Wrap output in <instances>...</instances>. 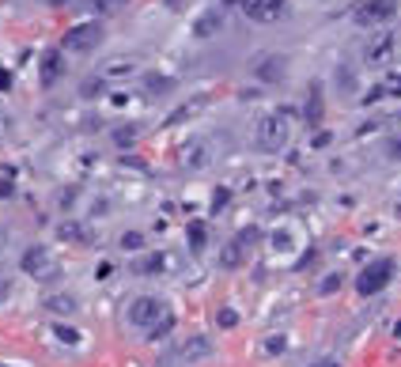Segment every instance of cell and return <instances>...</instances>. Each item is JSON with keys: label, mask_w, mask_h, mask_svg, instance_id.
<instances>
[{"label": "cell", "mask_w": 401, "mask_h": 367, "mask_svg": "<svg viewBox=\"0 0 401 367\" xmlns=\"http://www.w3.org/2000/svg\"><path fill=\"white\" fill-rule=\"evenodd\" d=\"M103 87H106L103 76H91V80L80 84V95H84V98H95V95H103Z\"/></svg>", "instance_id": "cell-24"}, {"label": "cell", "mask_w": 401, "mask_h": 367, "mask_svg": "<svg viewBox=\"0 0 401 367\" xmlns=\"http://www.w3.org/2000/svg\"><path fill=\"white\" fill-rule=\"evenodd\" d=\"M383 91H386V95H401V72H390V76H386Z\"/></svg>", "instance_id": "cell-29"}, {"label": "cell", "mask_w": 401, "mask_h": 367, "mask_svg": "<svg viewBox=\"0 0 401 367\" xmlns=\"http://www.w3.org/2000/svg\"><path fill=\"white\" fill-rule=\"evenodd\" d=\"M8 87H12V72L0 69V91H8Z\"/></svg>", "instance_id": "cell-32"}, {"label": "cell", "mask_w": 401, "mask_h": 367, "mask_svg": "<svg viewBox=\"0 0 401 367\" xmlns=\"http://www.w3.org/2000/svg\"><path fill=\"white\" fill-rule=\"evenodd\" d=\"M4 242H8V231H4V227H0V250H4Z\"/></svg>", "instance_id": "cell-34"}, {"label": "cell", "mask_w": 401, "mask_h": 367, "mask_svg": "<svg viewBox=\"0 0 401 367\" xmlns=\"http://www.w3.org/2000/svg\"><path fill=\"white\" fill-rule=\"evenodd\" d=\"M386 159L390 163H401V137H390L386 140Z\"/></svg>", "instance_id": "cell-28"}, {"label": "cell", "mask_w": 401, "mask_h": 367, "mask_svg": "<svg viewBox=\"0 0 401 367\" xmlns=\"http://www.w3.org/2000/svg\"><path fill=\"white\" fill-rule=\"evenodd\" d=\"M307 121H310V125H318V121H322V95H318V87H310V98H307Z\"/></svg>", "instance_id": "cell-20"}, {"label": "cell", "mask_w": 401, "mask_h": 367, "mask_svg": "<svg viewBox=\"0 0 401 367\" xmlns=\"http://www.w3.org/2000/svg\"><path fill=\"white\" fill-rule=\"evenodd\" d=\"M269 352H284V337H273L269 341Z\"/></svg>", "instance_id": "cell-33"}, {"label": "cell", "mask_w": 401, "mask_h": 367, "mask_svg": "<svg viewBox=\"0 0 401 367\" xmlns=\"http://www.w3.org/2000/svg\"><path fill=\"white\" fill-rule=\"evenodd\" d=\"M322 367H337V363H322Z\"/></svg>", "instance_id": "cell-37"}, {"label": "cell", "mask_w": 401, "mask_h": 367, "mask_svg": "<svg viewBox=\"0 0 401 367\" xmlns=\"http://www.w3.org/2000/svg\"><path fill=\"white\" fill-rule=\"evenodd\" d=\"M163 315H166V303H163L159 295H137V299L129 303V315H125V318H129L132 329H144V333H148Z\"/></svg>", "instance_id": "cell-6"}, {"label": "cell", "mask_w": 401, "mask_h": 367, "mask_svg": "<svg viewBox=\"0 0 401 367\" xmlns=\"http://www.w3.org/2000/svg\"><path fill=\"white\" fill-rule=\"evenodd\" d=\"M50 4H69V0H50Z\"/></svg>", "instance_id": "cell-36"}, {"label": "cell", "mask_w": 401, "mask_h": 367, "mask_svg": "<svg viewBox=\"0 0 401 367\" xmlns=\"http://www.w3.org/2000/svg\"><path fill=\"white\" fill-rule=\"evenodd\" d=\"M394 50H397L394 30H375L371 42L363 46V61L367 64H390V61H394Z\"/></svg>", "instance_id": "cell-10"}, {"label": "cell", "mask_w": 401, "mask_h": 367, "mask_svg": "<svg viewBox=\"0 0 401 367\" xmlns=\"http://www.w3.org/2000/svg\"><path fill=\"white\" fill-rule=\"evenodd\" d=\"M200 106H205V98H193V103H186L182 110H174V114L166 118V125H178V121H182V118H189V114H197Z\"/></svg>", "instance_id": "cell-23"}, {"label": "cell", "mask_w": 401, "mask_h": 367, "mask_svg": "<svg viewBox=\"0 0 401 367\" xmlns=\"http://www.w3.org/2000/svg\"><path fill=\"white\" fill-rule=\"evenodd\" d=\"M216 326H220V329H235V326H239V315H235L231 307H220V310H216Z\"/></svg>", "instance_id": "cell-25"}, {"label": "cell", "mask_w": 401, "mask_h": 367, "mask_svg": "<svg viewBox=\"0 0 401 367\" xmlns=\"http://www.w3.org/2000/svg\"><path fill=\"white\" fill-rule=\"evenodd\" d=\"M61 72H64L61 50H46V53H42V87H53L61 80Z\"/></svg>", "instance_id": "cell-15"}, {"label": "cell", "mask_w": 401, "mask_h": 367, "mask_svg": "<svg viewBox=\"0 0 401 367\" xmlns=\"http://www.w3.org/2000/svg\"><path fill=\"white\" fill-rule=\"evenodd\" d=\"M144 87H148V95H166L174 87V80H166V76H148L144 80Z\"/></svg>", "instance_id": "cell-22"}, {"label": "cell", "mask_w": 401, "mask_h": 367, "mask_svg": "<svg viewBox=\"0 0 401 367\" xmlns=\"http://www.w3.org/2000/svg\"><path fill=\"white\" fill-rule=\"evenodd\" d=\"M53 333H57V337H61L64 344H76V341H80V333H76L72 326H57V329H53Z\"/></svg>", "instance_id": "cell-30"}, {"label": "cell", "mask_w": 401, "mask_h": 367, "mask_svg": "<svg viewBox=\"0 0 401 367\" xmlns=\"http://www.w3.org/2000/svg\"><path fill=\"white\" fill-rule=\"evenodd\" d=\"M208 163H213V144L208 140H189L182 148V166L186 171H205Z\"/></svg>", "instance_id": "cell-11"}, {"label": "cell", "mask_w": 401, "mask_h": 367, "mask_svg": "<svg viewBox=\"0 0 401 367\" xmlns=\"http://www.w3.org/2000/svg\"><path fill=\"white\" fill-rule=\"evenodd\" d=\"M337 87H349L344 95H352V91H356V72L349 69V64H337Z\"/></svg>", "instance_id": "cell-26"}, {"label": "cell", "mask_w": 401, "mask_h": 367, "mask_svg": "<svg viewBox=\"0 0 401 367\" xmlns=\"http://www.w3.org/2000/svg\"><path fill=\"white\" fill-rule=\"evenodd\" d=\"M341 284H344V276H341V273H329L326 281L318 284V295H333V292H337Z\"/></svg>", "instance_id": "cell-27"}, {"label": "cell", "mask_w": 401, "mask_h": 367, "mask_svg": "<svg viewBox=\"0 0 401 367\" xmlns=\"http://www.w3.org/2000/svg\"><path fill=\"white\" fill-rule=\"evenodd\" d=\"M46 310L50 315H76V310H80V303H76V295H50L46 299Z\"/></svg>", "instance_id": "cell-18"}, {"label": "cell", "mask_w": 401, "mask_h": 367, "mask_svg": "<svg viewBox=\"0 0 401 367\" xmlns=\"http://www.w3.org/2000/svg\"><path fill=\"white\" fill-rule=\"evenodd\" d=\"M19 269H23L27 276H35V281H57L61 265H57V258H53L50 247L35 242V247L23 250V258H19Z\"/></svg>", "instance_id": "cell-4"}, {"label": "cell", "mask_w": 401, "mask_h": 367, "mask_svg": "<svg viewBox=\"0 0 401 367\" xmlns=\"http://www.w3.org/2000/svg\"><path fill=\"white\" fill-rule=\"evenodd\" d=\"M258 239H261V231H258V227L239 231V235L231 239L224 250H220V265H224V269H239V265L247 261V254L254 250V242H258Z\"/></svg>", "instance_id": "cell-7"}, {"label": "cell", "mask_w": 401, "mask_h": 367, "mask_svg": "<svg viewBox=\"0 0 401 367\" xmlns=\"http://www.w3.org/2000/svg\"><path fill=\"white\" fill-rule=\"evenodd\" d=\"M171 329H174V315L166 310V315H163L159 322H155V326H152L148 333H144V337H148V341H163V337H171Z\"/></svg>", "instance_id": "cell-19"}, {"label": "cell", "mask_w": 401, "mask_h": 367, "mask_svg": "<svg viewBox=\"0 0 401 367\" xmlns=\"http://www.w3.org/2000/svg\"><path fill=\"white\" fill-rule=\"evenodd\" d=\"M57 239L61 242H76V247H91L95 242L91 227L80 224V220H64V224H57Z\"/></svg>", "instance_id": "cell-13"}, {"label": "cell", "mask_w": 401, "mask_h": 367, "mask_svg": "<svg viewBox=\"0 0 401 367\" xmlns=\"http://www.w3.org/2000/svg\"><path fill=\"white\" fill-rule=\"evenodd\" d=\"M114 140H118V144H132V140H137V129H132V125L118 129V132H114Z\"/></svg>", "instance_id": "cell-31"}, {"label": "cell", "mask_w": 401, "mask_h": 367, "mask_svg": "<svg viewBox=\"0 0 401 367\" xmlns=\"http://www.w3.org/2000/svg\"><path fill=\"white\" fill-rule=\"evenodd\" d=\"M103 38H106V30L98 19H87V23H76L64 30V38H61V50L64 53H95L98 46H103Z\"/></svg>", "instance_id": "cell-2"}, {"label": "cell", "mask_w": 401, "mask_h": 367, "mask_svg": "<svg viewBox=\"0 0 401 367\" xmlns=\"http://www.w3.org/2000/svg\"><path fill=\"white\" fill-rule=\"evenodd\" d=\"M284 72H288V57H261L258 64H254V76L258 80H269V84H276V80H284Z\"/></svg>", "instance_id": "cell-14"}, {"label": "cell", "mask_w": 401, "mask_h": 367, "mask_svg": "<svg viewBox=\"0 0 401 367\" xmlns=\"http://www.w3.org/2000/svg\"><path fill=\"white\" fill-rule=\"evenodd\" d=\"M166 269V254H144V258L132 261V273L137 276H159Z\"/></svg>", "instance_id": "cell-16"}, {"label": "cell", "mask_w": 401, "mask_h": 367, "mask_svg": "<svg viewBox=\"0 0 401 367\" xmlns=\"http://www.w3.org/2000/svg\"><path fill=\"white\" fill-rule=\"evenodd\" d=\"M178 349V363H200V360H208V356L216 352V344H213V337L208 333H189V337L182 341V344H174Z\"/></svg>", "instance_id": "cell-9"}, {"label": "cell", "mask_w": 401, "mask_h": 367, "mask_svg": "<svg viewBox=\"0 0 401 367\" xmlns=\"http://www.w3.org/2000/svg\"><path fill=\"white\" fill-rule=\"evenodd\" d=\"M227 4H239L242 16L254 23H276L281 16H288V0H227Z\"/></svg>", "instance_id": "cell-8"}, {"label": "cell", "mask_w": 401, "mask_h": 367, "mask_svg": "<svg viewBox=\"0 0 401 367\" xmlns=\"http://www.w3.org/2000/svg\"><path fill=\"white\" fill-rule=\"evenodd\" d=\"M288 140H292V110H273V114L258 118L254 144H258L261 152H284Z\"/></svg>", "instance_id": "cell-1"}, {"label": "cell", "mask_w": 401, "mask_h": 367, "mask_svg": "<svg viewBox=\"0 0 401 367\" xmlns=\"http://www.w3.org/2000/svg\"><path fill=\"white\" fill-rule=\"evenodd\" d=\"M4 295H8V292H4V284H0V303H4Z\"/></svg>", "instance_id": "cell-35"}, {"label": "cell", "mask_w": 401, "mask_h": 367, "mask_svg": "<svg viewBox=\"0 0 401 367\" xmlns=\"http://www.w3.org/2000/svg\"><path fill=\"white\" fill-rule=\"evenodd\" d=\"M394 269H397L394 258H375L371 265L360 269V276H356V292L360 295H378L390 281H394Z\"/></svg>", "instance_id": "cell-5"}, {"label": "cell", "mask_w": 401, "mask_h": 367, "mask_svg": "<svg viewBox=\"0 0 401 367\" xmlns=\"http://www.w3.org/2000/svg\"><path fill=\"white\" fill-rule=\"evenodd\" d=\"M216 30H224V8H220V4L205 8V12L193 19V35L197 38H213Z\"/></svg>", "instance_id": "cell-12"}, {"label": "cell", "mask_w": 401, "mask_h": 367, "mask_svg": "<svg viewBox=\"0 0 401 367\" xmlns=\"http://www.w3.org/2000/svg\"><path fill=\"white\" fill-rule=\"evenodd\" d=\"M118 247L129 250V254H140L144 250V235H140V231H125V235L118 239Z\"/></svg>", "instance_id": "cell-21"}, {"label": "cell", "mask_w": 401, "mask_h": 367, "mask_svg": "<svg viewBox=\"0 0 401 367\" xmlns=\"http://www.w3.org/2000/svg\"><path fill=\"white\" fill-rule=\"evenodd\" d=\"M186 242H189V250H193V254H200V250L208 247V227H205V220H189Z\"/></svg>", "instance_id": "cell-17"}, {"label": "cell", "mask_w": 401, "mask_h": 367, "mask_svg": "<svg viewBox=\"0 0 401 367\" xmlns=\"http://www.w3.org/2000/svg\"><path fill=\"white\" fill-rule=\"evenodd\" d=\"M394 16H397V0H356L352 4V23L367 30L386 27Z\"/></svg>", "instance_id": "cell-3"}]
</instances>
